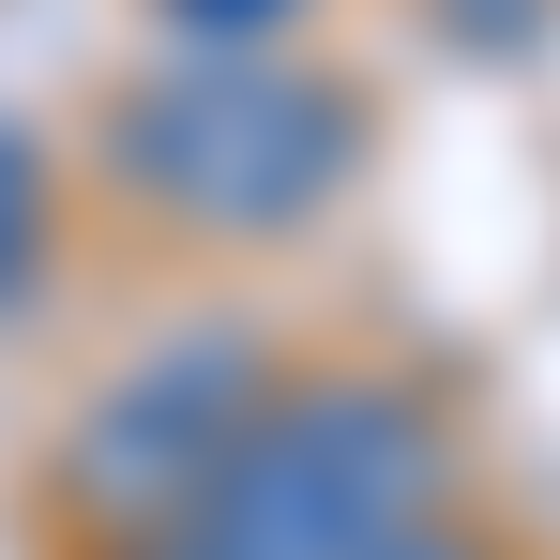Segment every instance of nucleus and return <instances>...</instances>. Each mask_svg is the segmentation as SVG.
<instances>
[{"instance_id": "nucleus-6", "label": "nucleus", "mask_w": 560, "mask_h": 560, "mask_svg": "<svg viewBox=\"0 0 560 560\" xmlns=\"http://www.w3.org/2000/svg\"><path fill=\"white\" fill-rule=\"evenodd\" d=\"M440 31H455L469 61H546L560 46V0H424Z\"/></svg>"}, {"instance_id": "nucleus-4", "label": "nucleus", "mask_w": 560, "mask_h": 560, "mask_svg": "<svg viewBox=\"0 0 560 560\" xmlns=\"http://www.w3.org/2000/svg\"><path fill=\"white\" fill-rule=\"evenodd\" d=\"M46 258H61V167L31 121H0V318H31Z\"/></svg>"}, {"instance_id": "nucleus-2", "label": "nucleus", "mask_w": 560, "mask_h": 560, "mask_svg": "<svg viewBox=\"0 0 560 560\" xmlns=\"http://www.w3.org/2000/svg\"><path fill=\"white\" fill-rule=\"evenodd\" d=\"M424 500H469V440H455V409L424 378H394V364H288L167 530L197 560H364Z\"/></svg>"}, {"instance_id": "nucleus-8", "label": "nucleus", "mask_w": 560, "mask_h": 560, "mask_svg": "<svg viewBox=\"0 0 560 560\" xmlns=\"http://www.w3.org/2000/svg\"><path fill=\"white\" fill-rule=\"evenodd\" d=\"M77 560H197L183 530H121V546H77Z\"/></svg>"}, {"instance_id": "nucleus-5", "label": "nucleus", "mask_w": 560, "mask_h": 560, "mask_svg": "<svg viewBox=\"0 0 560 560\" xmlns=\"http://www.w3.org/2000/svg\"><path fill=\"white\" fill-rule=\"evenodd\" d=\"M152 31L183 61H258V46H303L318 31V0H152Z\"/></svg>"}, {"instance_id": "nucleus-3", "label": "nucleus", "mask_w": 560, "mask_h": 560, "mask_svg": "<svg viewBox=\"0 0 560 560\" xmlns=\"http://www.w3.org/2000/svg\"><path fill=\"white\" fill-rule=\"evenodd\" d=\"M273 378H288V349H273V318H243V303H197L167 334H137V349L77 394V424L46 440V530H61V546L167 530Z\"/></svg>"}, {"instance_id": "nucleus-1", "label": "nucleus", "mask_w": 560, "mask_h": 560, "mask_svg": "<svg viewBox=\"0 0 560 560\" xmlns=\"http://www.w3.org/2000/svg\"><path fill=\"white\" fill-rule=\"evenodd\" d=\"M364 92L303 46H258V61H152L92 106V183L183 243H303L334 197L364 183Z\"/></svg>"}, {"instance_id": "nucleus-7", "label": "nucleus", "mask_w": 560, "mask_h": 560, "mask_svg": "<svg viewBox=\"0 0 560 560\" xmlns=\"http://www.w3.org/2000/svg\"><path fill=\"white\" fill-rule=\"evenodd\" d=\"M364 560H515V546H500V515H469V500H424V515H409V530H378Z\"/></svg>"}]
</instances>
